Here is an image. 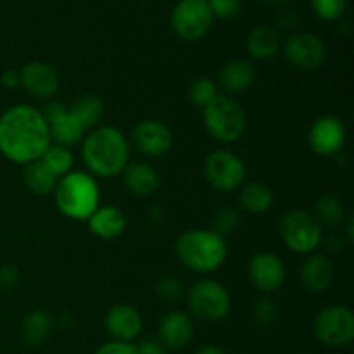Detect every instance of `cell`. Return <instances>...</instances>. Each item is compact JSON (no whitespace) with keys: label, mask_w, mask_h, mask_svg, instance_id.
<instances>
[{"label":"cell","mask_w":354,"mask_h":354,"mask_svg":"<svg viewBox=\"0 0 354 354\" xmlns=\"http://www.w3.org/2000/svg\"><path fill=\"white\" fill-rule=\"evenodd\" d=\"M83 161L92 176L113 178L130 161V144L114 127H97L83 137Z\"/></svg>","instance_id":"cell-2"},{"label":"cell","mask_w":354,"mask_h":354,"mask_svg":"<svg viewBox=\"0 0 354 354\" xmlns=\"http://www.w3.org/2000/svg\"><path fill=\"white\" fill-rule=\"evenodd\" d=\"M287 62L301 71H315L327 59V47L313 33H292L283 45Z\"/></svg>","instance_id":"cell-11"},{"label":"cell","mask_w":354,"mask_h":354,"mask_svg":"<svg viewBox=\"0 0 354 354\" xmlns=\"http://www.w3.org/2000/svg\"><path fill=\"white\" fill-rule=\"evenodd\" d=\"M86 223L95 237L102 239V241H113V239L123 235L124 228H127V218H124L123 211L118 209L116 206H99L90 214Z\"/></svg>","instance_id":"cell-21"},{"label":"cell","mask_w":354,"mask_h":354,"mask_svg":"<svg viewBox=\"0 0 354 354\" xmlns=\"http://www.w3.org/2000/svg\"><path fill=\"white\" fill-rule=\"evenodd\" d=\"M216 95H218L216 82L211 78H206V76L197 78L196 82H192V85H190L189 88V100L196 107H201V109H204V107H206Z\"/></svg>","instance_id":"cell-30"},{"label":"cell","mask_w":354,"mask_h":354,"mask_svg":"<svg viewBox=\"0 0 354 354\" xmlns=\"http://www.w3.org/2000/svg\"><path fill=\"white\" fill-rule=\"evenodd\" d=\"M242 207L252 214H263L272 207L273 190L263 182H248L239 192Z\"/></svg>","instance_id":"cell-25"},{"label":"cell","mask_w":354,"mask_h":354,"mask_svg":"<svg viewBox=\"0 0 354 354\" xmlns=\"http://www.w3.org/2000/svg\"><path fill=\"white\" fill-rule=\"evenodd\" d=\"M21 85L30 95L38 99H50L61 86L57 69L44 61H31L19 71Z\"/></svg>","instance_id":"cell-16"},{"label":"cell","mask_w":354,"mask_h":354,"mask_svg":"<svg viewBox=\"0 0 354 354\" xmlns=\"http://www.w3.org/2000/svg\"><path fill=\"white\" fill-rule=\"evenodd\" d=\"M245 50L256 61L273 59L280 50V35L272 26H256L245 38Z\"/></svg>","instance_id":"cell-23"},{"label":"cell","mask_w":354,"mask_h":354,"mask_svg":"<svg viewBox=\"0 0 354 354\" xmlns=\"http://www.w3.org/2000/svg\"><path fill=\"white\" fill-rule=\"evenodd\" d=\"M175 252L185 268L196 273H211L223 265L228 248L225 237L211 228H192L180 235Z\"/></svg>","instance_id":"cell-3"},{"label":"cell","mask_w":354,"mask_h":354,"mask_svg":"<svg viewBox=\"0 0 354 354\" xmlns=\"http://www.w3.org/2000/svg\"><path fill=\"white\" fill-rule=\"evenodd\" d=\"M258 2L265 3V6H283V3H287L289 0H258Z\"/></svg>","instance_id":"cell-42"},{"label":"cell","mask_w":354,"mask_h":354,"mask_svg":"<svg viewBox=\"0 0 354 354\" xmlns=\"http://www.w3.org/2000/svg\"><path fill=\"white\" fill-rule=\"evenodd\" d=\"M334 265L324 254H308L301 265L299 277L303 286L310 292H325L334 282Z\"/></svg>","instance_id":"cell-19"},{"label":"cell","mask_w":354,"mask_h":354,"mask_svg":"<svg viewBox=\"0 0 354 354\" xmlns=\"http://www.w3.org/2000/svg\"><path fill=\"white\" fill-rule=\"evenodd\" d=\"M196 354H227V353H225L220 346L207 344V346H203V348H201Z\"/></svg>","instance_id":"cell-41"},{"label":"cell","mask_w":354,"mask_h":354,"mask_svg":"<svg viewBox=\"0 0 354 354\" xmlns=\"http://www.w3.org/2000/svg\"><path fill=\"white\" fill-rule=\"evenodd\" d=\"M315 337L328 348H346L354 339V315L344 304H330L313 322Z\"/></svg>","instance_id":"cell-8"},{"label":"cell","mask_w":354,"mask_h":354,"mask_svg":"<svg viewBox=\"0 0 354 354\" xmlns=\"http://www.w3.org/2000/svg\"><path fill=\"white\" fill-rule=\"evenodd\" d=\"M249 280L259 292H277L286 282V265L282 259L270 251H261L254 254L248 266Z\"/></svg>","instance_id":"cell-15"},{"label":"cell","mask_w":354,"mask_h":354,"mask_svg":"<svg viewBox=\"0 0 354 354\" xmlns=\"http://www.w3.org/2000/svg\"><path fill=\"white\" fill-rule=\"evenodd\" d=\"M203 121L207 133L218 142L234 144L248 128V114L232 95L218 93L203 109Z\"/></svg>","instance_id":"cell-5"},{"label":"cell","mask_w":354,"mask_h":354,"mask_svg":"<svg viewBox=\"0 0 354 354\" xmlns=\"http://www.w3.org/2000/svg\"><path fill=\"white\" fill-rule=\"evenodd\" d=\"M57 176L38 159V161L30 162L24 168V182L26 187L37 196H47V194L54 192L55 185H57Z\"/></svg>","instance_id":"cell-27"},{"label":"cell","mask_w":354,"mask_h":354,"mask_svg":"<svg viewBox=\"0 0 354 354\" xmlns=\"http://www.w3.org/2000/svg\"><path fill=\"white\" fill-rule=\"evenodd\" d=\"M346 131L344 123L337 116H322L311 124L310 133H308V144L310 149L318 156H335L342 151L346 144Z\"/></svg>","instance_id":"cell-14"},{"label":"cell","mask_w":354,"mask_h":354,"mask_svg":"<svg viewBox=\"0 0 354 354\" xmlns=\"http://www.w3.org/2000/svg\"><path fill=\"white\" fill-rule=\"evenodd\" d=\"M19 279V272L14 266H3L0 268V287L2 289H12Z\"/></svg>","instance_id":"cell-37"},{"label":"cell","mask_w":354,"mask_h":354,"mask_svg":"<svg viewBox=\"0 0 354 354\" xmlns=\"http://www.w3.org/2000/svg\"><path fill=\"white\" fill-rule=\"evenodd\" d=\"M315 14L324 21L341 19L348 7V0H311Z\"/></svg>","instance_id":"cell-33"},{"label":"cell","mask_w":354,"mask_h":354,"mask_svg":"<svg viewBox=\"0 0 354 354\" xmlns=\"http://www.w3.org/2000/svg\"><path fill=\"white\" fill-rule=\"evenodd\" d=\"M213 21L206 0H180L171 12V30L180 40L197 41L206 37Z\"/></svg>","instance_id":"cell-9"},{"label":"cell","mask_w":354,"mask_h":354,"mask_svg":"<svg viewBox=\"0 0 354 354\" xmlns=\"http://www.w3.org/2000/svg\"><path fill=\"white\" fill-rule=\"evenodd\" d=\"M40 161L54 173L57 178L68 175L73 169V165H75V158H73L69 147H64V145L59 144H50V147L44 152V156L40 158Z\"/></svg>","instance_id":"cell-29"},{"label":"cell","mask_w":354,"mask_h":354,"mask_svg":"<svg viewBox=\"0 0 354 354\" xmlns=\"http://www.w3.org/2000/svg\"><path fill=\"white\" fill-rule=\"evenodd\" d=\"M137 354H168L166 348L156 339H147L137 346Z\"/></svg>","instance_id":"cell-38"},{"label":"cell","mask_w":354,"mask_h":354,"mask_svg":"<svg viewBox=\"0 0 354 354\" xmlns=\"http://www.w3.org/2000/svg\"><path fill=\"white\" fill-rule=\"evenodd\" d=\"M258 73L254 64L245 59H234L220 69L218 85L228 93H242L256 83Z\"/></svg>","instance_id":"cell-20"},{"label":"cell","mask_w":354,"mask_h":354,"mask_svg":"<svg viewBox=\"0 0 354 354\" xmlns=\"http://www.w3.org/2000/svg\"><path fill=\"white\" fill-rule=\"evenodd\" d=\"M40 113L44 120L47 121L50 138L55 144L71 147V145L82 142L83 137L86 135L85 128L73 116L71 111L64 104L57 102V100H50V102L45 104Z\"/></svg>","instance_id":"cell-12"},{"label":"cell","mask_w":354,"mask_h":354,"mask_svg":"<svg viewBox=\"0 0 354 354\" xmlns=\"http://www.w3.org/2000/svg\"><path fill=\"white\" fill-rule=\"evenodd\" d=\"M183 289H185V287H183L182 280H178L173 275H166L156 283V296H158V299H161L162 303L171 304L176 303V301L183 296Z\"/></svg>","instance_id":"cell-32"},{"label":"cell","mask_w":354,"mask_h":354,"mask_svg":"<svg viewBox=\"0 0 354 354\" xmlns=\"http://www.w3.org/2000/svg\"><path fill=\"white\" fill-rule=\"evenodd\" d=\"M204 175L213 189L220 192H234L245 183L248 169L237 154L220 149V151L211 152L206 158Z\"/></svg>","instance_id":"cell-10"},{"label":"cell","mask_w":354,"mask_h":354,"mask_svg":"<svg viewBox=\"0 0 354 354\" xmlns=\"http://www.w3.org/2000/svg\"><path fill=\"white\" fill-rule=\"evenodd\" d=\"M50 144L48 124L37 107L17 104L0 116V152L9 161L16 165L38 161Z\"/></svg>","instance_id":"cell-1"},{"label":"cell","mask_w":354,"mask_h":354,"mask_svg":"<svg viewBox=\"0 0 354 354\" xmlns=\"http://www.w3.org/2000/svg\"><path fill=\"white\" fill-rule=\"evenodd\" d=\"M194 335V322L185 311H169L159 324V342L166 349H180L190 342Z\"/></svg>","instance_id":"cell-18"},{"label":"cell","mask_w":354,"mask_h":354,"mask_svg":"<svg viewBox=\"0 0 354 354\" xmlns=\"http://www.w3.org/2000/svg\"><path fill=\"white\" fill-rule=\"evenodd\" d=\"M95 354H137V346L131 344V342L109 341L100 346Z\"/></svg>","instance_id":"cell-36"},{"label":"cell","mask_w":354,"mask_h":354,"mask_svg":"<svg viewBox=\"0 0 354 354\" xmlns=\"http://www.w3.org/2000/svg\"><path fill=\"white\" fill-rule=\"evenodd\" d=\"M297 23V17L296 14H294V10H282V12L277 16V26L280 28V30H292L294 26H296Z\"/></svg>","instance_id":"cell-40"},{"label":"cell","mask_w":354,"mask_h":354,"mask_svg":"<svg viewBox=\"0 0 354 354\" xmlns=\"http://www.w3.org/2000/svg\"><path fill=\"white\" fill-rule=\"evenodd\" d=\"M52 332V317L44 310H33L21 320L19 335L24 344L40 346Z\"/></svg>","instance_id":"cell-24"},{"label":"cell","mask_w":354,"mask_h":354,"mask_svg":"<svg viewBox=\"0 0 354 354\" xmlns=\"http://www.w3.org/2000/svg\"><path fill=\"white\" fill-rule=\"evenodd\" d=\"M173 137L171 128L158 120H144L131 131V144L140 154L149 158H159L171 151Z\"/></svg>","instance_id":"cell-13"},{"label":"cell","mask_w":354,"mask_h":354,"mask_svg":"<svg viewBox=\"0 0 354 354\" xmlns=\"http://www.w3.org/2000/svg\"><path fill=\"white\" fill-rule=\"evenodd\" d=\"M239 223H241V214H239V211L235 209V207L227 206L221 207V209H218L216 213H214L211 230L220 234L221 237H227V235L234 234V232L237 230Z\"/></svg>","instance_id":"cell-31"},{"label":"cell","mask_w":354,"mask_h":354,"mask_svg":"<svg viewBox=\"0 0 354 354\" xmlns=\"http://www.w3.org/2000/svg\"><path fill=\"white\" fill-rule=\"evenodd\" d=\"M123 182L133 196L147 197L159 187V175L147 162H128L123 169Z\"/></svg>","instance_id":"cell-22"},{"label":"cell","mask_w":354,"mask_h":354,"mask_svg":"<svg viewBox=\"0 0 354 354\" xmlns=\"http://www.w3.org/2000/svg\"><path fill=\"white\" fill-rule=\"evenodd\" d=\"M214 17L220 19H232L242 9V0H206Z\"/></svg>","instance_id":"cell-35"},{"label":"cell","mask_w":354,"mask_h":354,"mask_svg":"<svg viewBox=\"0 0 354 354\" xmlns=\"http://www.w3.org/2000/svg\"><path fill=\"white\" fill-rule=\"evenodd\" d=\"M54 197L55 206L64 216L86 221L99 207V183L86 171H69L57 180Z\"/></svg>","instance_id":"cell-4"},{"label":"cell","mask_w":354,"mask_h":354,"mask_svg":"<svg viewBox=\"0 0 354 354\" xmlns=\"http://www.w3.org/2000/svg\"><path fill=\"white\" fill-rule=\"evenodd\" d=\"M348 237L353 242V218H348Z\"/></svg>","instance_id":"cell-43"},{"label":"cell","mask_w":354,"mask_h":354,"mask_svg":"<svg viewBox=\"0 0 354 354\" xmlns=\"http://www.w3.org/2000/svg\"><path fill=\"white\" fill-rule=\"evenodd\" d=\"M0 85L6 90H14L21 85V76L19 71H14V69H6L0 76Z\"/></svg>","instance_id":"cell-39"},{"label":"cell","mask_w":354,"mask_h":354,"mask_svg":"<svg viewBox=\"0 0 354 354\" xmlns=\"http://www.w3.org/2000/svg\"><path fill=\"white\" fill-rule=\"evenodd\" d=\"M68 109L71 111L73 116L80 121V124L85 128L86 133H88L90 130H93V128L99 127V123L104 118L102 99L97 95H92V93L80 97V99L76 100L71 107H68Z\"/></svg>","instance_id":"cell-26"},{"label":"cell","mask_w":354,"mask_h":354,"mask_svg":"<svg viewBox=\"0 0 354 354\" xmlns=\"http://www.w3.org/2000/svg\"><path fill=\"white\" fill-rule=\"evenodd\" d=\"M104 325L113 341L131 342L140 335L144 320L137 308L130 304H116L106 313Z\"/></svg>","instance_id":"cell-17"},{"label":"cell","mask_w":354,"mask_h":354,"mask_svg":"<svg viewBox=\"0 0 354 354\" xmlns=\"http://www.w3.org/2000/svg\"><path fill=\"white\" fill-rule=\"evenodd\" d=\"M315 218L320 223V227L335 228L344 221V204L334 194H324L320 199L315 203Z\"/></svg>","instance_id":"cell-28"},{"label":"cell","mask_w":354,"mask_h":354,"mask_svg":"<svg viewBox=\"0 0 354 354\" xmlns=\"http://www.w3.org/2000/svg\"><path fill=\"white\" fill-rule=\"evenodd\" d=\"M189 310L194 317L204 322H220L227 318L232 308L230 292L223 283L216 280L204 279L194 283L189 290Z\"/></svg>","instance_id":"cell-7"},{"label":"cell","mask_w":354,"mask_h":354,"mask_svg":"<svg viewBox=\"0 0 354 354\" xmlns=\"http://www.w3.org/2000/svg\"><path fill=\"white\" fill-rule=\"evenodd\" d=\"M279 230L283 244L297 254H311L324 237L317 218L304 209H289L283 213Z\"/></svg>","instance_id":"cell-6"},{"label":"cell","mask_w":354,"mask_h":354,"mask_svg":"<svg viewBox=\"0 0 354 354\" xmlns=\"http://www.w3.org/2000/svg\"><path fill=\"white\" fill-rule=\"evenodd\" d=\"M252 317H254V320L259 325H272L277 320V317H279L277 304L270 297H263L252 308Z\"/></svg>","instance_id":"cell-34"}]
</instances>
